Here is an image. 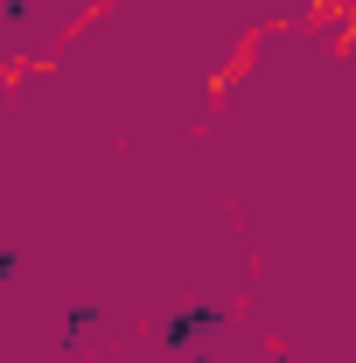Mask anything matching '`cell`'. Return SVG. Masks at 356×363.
Instances as JSON below:
<instances>
[{"label":"cell","instance_id":"cell-2","mask_svg":"<svg viewBox=\"0 0 356 363\" xmlns=\"http://www.w3.org/2000/svg\"><path fill=\"white\" fill-rule=\"evenodd\" d=\"M91 328H98V308H91V301H77V308L63 315V342H84Z\"/></svg>","mask_w":356,"mask_h":363},{"label":"cell","instance_id":"cell-1","mask_svg":"<svg viewBox=\"0 0 356 363\" xmlns=\"http://www.w3.org/2000/svg\"><path fill=\"white\" fill-rule=\"evenodd\" d=\"M217 321H223V315L210 308V301H196V308H175L161 342H168V350H189V335H203V328H217Z\"/></svg>","mask_w":356,"mask_h":363},{"label":"cell","instance_id":"cell-3","mask_svg":"<svg viewBox=\"0 0 356 363\" xmlns=\"http://www.w3.org/2000/svg\"><path fill=\"white\" fill-rule=\"evenodd\" d=\"M14 266H21V259H14V252H0V279H14Z\"/></svg>","mask_w":356,"mask_h":363}]
</instances>
